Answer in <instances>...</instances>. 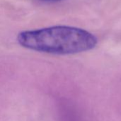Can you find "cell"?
I'll return each instance as SVG.
<instances>
[{
    "instance_id": "7a4b0ae2",
    "label": "cell",
    "mask_w": 121,
    "mask_h": 121,
    "mask_svg": "<svg viewBox=\"0 0 121 121\" xmlns=\"http://www.w3.org/2000/svg\"><path fill=\"white\" fill-rule=\"evenodd\" d=\"M43 1H60L62 0H43Z\"/></svg>"
},
{
    "instance_id": "6da1fadb",
    "label": "cell",
    "mask_w": 121,
    "mask_h": 121,
    "mask_svg": "<svg viewBox=\"0 0 121 121\" xmlns=\"http://www.w3.org/2000/svg\"><path fill=\"white\" fill-rule=\"evenodd\" d=\"M17 41L28 49L60 55L87 51L97 44V39L91 33L67 26L21 31L17 36Z\"/></svg>"
}]
</instances>
